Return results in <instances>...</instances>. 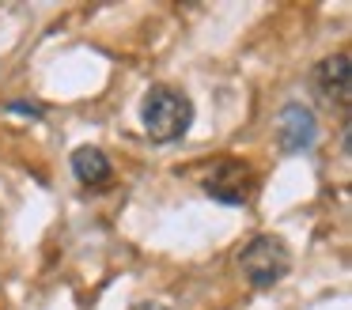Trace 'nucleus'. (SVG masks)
Listing matches in <instances>:
<instances>
[{
  "label": "nucleus",
  "instance_id": "nucleus-1",
  "mask_svg": "<svg viewBox=\"0 0 352 310\" xmlns=\"http://www.w3.org/2000/svg\"><path fill=\"white\" fill-rule=\"evenodd\" d=\"M140 125L155 144L182 140L193 125V102L178 87H152L140 102Z\"/></svg>",
  "mask_w": 352,
  "mask_h": 310
},
{
  "label": "nucleus",
  "instance_id": "nucleus-2",
  "mask_svg": "<svg viewBox=\"0 0 352 310\" xmlns=\"http://www.w3.org/2000/svg\"><path fill=\"white\" fill-rule=\"evenodd\" d=\"M239 269H243L246 284L254 287H273L280 284L284 276H288L292 269V250L284 246L280 234H258V239H250L243 246V254H239Z\"/></svg>",
  "mask_w": 352,
  "mask_h": 310
},
{
  "label": "nucleus",
  "instance_id": "nucleus-3",
  "mask_svg": "<svg viewBox=\"0 0 352 310\" xmlns=\"http://www.w3.org/2000/svg\"><path fill=\"white\" fill-rule=\"evenodd\" d=\"M201 189L220 204H246L254 193V170L246 163H239V159H223V163H216L205 174Z\"/></svg>",
  "mask_w": 352,
  "mask_h": 310
},
{
  "label": "nucleus",
  "instance_id": "nucleus-4",
  "mask_svg": "<svg viewBox=\"0 0 352 310\" xmlns=\"http://www.w3.org/2000/svg\"><path fill=\"white\" fill-rule=\"evenodd\" d=\"M314 136H318V121H314V113L307 110L303 102L284 106L280 118H276V140H280V148L288 151V155H299V151H307L314 144Z\"/></svg>",
  "mask_w": 352,
  "mask_h": 310
},
{
  "label": "nucleus",
  "instance_id": "nucleus-5",
  "mask_svg": "<svg viewBox=\"0 0 352 310\" xmlns=\"http://www.w3.org/2000/svg\"><path fill=\"white\" fill-rule=\"evenodd\" d=\"M314 95L326 106L349 110V53H333L314 68Z\"/></svg>",
  "mask_w": 352,
  "mask_h": 310
},
{
  "label": "nucleus",
  "instance_id": "nucleus-6",
  "mask_svg": "<svg viewBox=\"0 0 352 310\" xmlns=\"http://www.w3.org/2000/svg\"><path fill=\"white\" fill-rule=\"evenodd\" d=\"M72 174H76L84 186H102L110 178V159L102 148L95 144H84V148L72 151Z\"/></svg>",
  "mask_w": 352,
  "mask_h": 310
},
{
  "label": "nucleus",
  "instance_id": "nucleus-7",
  "mask_svg": "<svg viewBox=\"0 0 352 310\" xmlns=\"http://www.w3.org/2000/svg\"><path fill=\"white\" fill-rule=\"evenodd\" d=\"M133 310H170V307H167V302H137Z\"/></svg>",
  "mask_w": 352,
  "mask_h": 310
}]
</instances>
